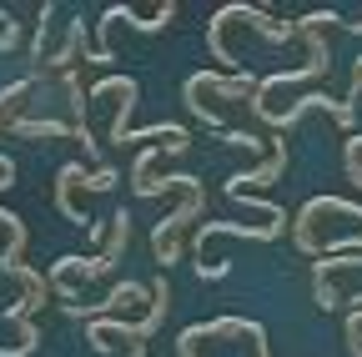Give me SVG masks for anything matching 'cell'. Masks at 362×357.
Here are the masks:
<instances>
[{"mask_svg":"<svg viewBox=\"0 0 362 357\" xmlns=\"http://www.w3.org/2000/svg\"><path fill=\"white\" fill-rule=\"evenodd\" d=\"M252 91H257L252 76H216V71H197V76H187V86H181L187 111L211 131H226V121H221V111L211 101H252Z\"/></svg>","mask_w":362,"mask_h":357,"instance_id":"6da1fadb","label":"cell"},{"mask_svg":"<svg viewBox=\"0 0 362 357\" xmlns=\"http://www.w3.org/2000/svg\"><path fill=\"white\" fill-rule=\"evenodd\" d=\"M247 106H252V116H257L262 126H272V131H287V126H297L307 111H327L337 126H352V106H347V101H332V96H322V91L302 96L292 111H267V106H257V101H247Z\"/></svg>","mask_w":362,"mask_h":357,"instance_id":"7a4b0ae2","label":"cell"},{"mask_svg":"<svg viewBox=\"0 0 362 357\" xmlns=\"http://www.w3.org/2000/svg\"><path fill=\"white\" fill-rule=\"evenodd\" d=\"M81 182H86V166H81V161H66V166L56 171L51 201H56V211H61V216L71 221V227H86V232H90V216H86V211H76V201H71V192H76Z\"/></svg>","mask_w":362,"mask_h":357,"instance_id":"3957f363","label":"cell"},{"mask_svg":"<svg viewBox=\"0 0 362 357\" xmlns=\"http://www.w3.org/2000/svg\"><path fill=\"white\" fill-rule=\"evenodd\" d=\"M76 56H90V46H86V21H66V40L45 56V66H51V71H76Z\"/></svg>","mask_w":362,"mask_h":357,"instance_id":"277c9868","label":"cell"},{"mask_svg":"<svg viewBox=\"0 0 362 357\" xmlns=\"http://www.w3.org/2000/svg\"><path fill=\"white\" fill-rule=\"evenodd\" d=\"M126 247H131V206H121V211L111 216V227H106V262L121 267Z\"/></svg>","mask_w":362,"mask_h":357,"instance_id":"5b68a950","label":"cell"},{"mask_svg":"<svg viewBox=\"0 0 362 357\" xmlns=\"http://www.w3.org/2000/svg\"><path fill=\"white\" fill-rule=\"evenodd\" d=\"M30 91H35V76H21V81H11V86H0V126H6V121L25 106Z\"/></svg>","mask_w":362,"mask_h":357,"instance_id":"8992f818","label":"cell"},{"mask_svg":"<svg viewBox=\"0 0 362 357\" xmlns=\"http://www.w3.org/2000/svg\"><path fill=\"white\" fill-rule=\"evenodd\" d=\"M226 197H232L237 206H252V211H262V216H267V227H287V211H282L277 201H262L257 192H226Z\"/></svg>","mask_w":362,"mask_h":357,"instance_id":"52a82bcc","label":"cell"},{"mask_svg":"<svg viewBox=\"0 0 362 357\" xmlns=\"http://www.w3.org/2000/svg\"><path fill=\"white\" fill-rule=\"evenodd\" d=\"M51 21H56V6H40V25H35V40H30L35 66H45V56H51Z\"/></svg>","mask_w":362,"mask_h":357,"instance_id":"ba28073f","label":"cell"},{"mask_svg":"<svg viewBox=\"0 0 362 357\" xmlns=\"http://www.w3.org/2000/svg\"><path fill=\"white\" fill-rule=\"evenodd\" d=\"M116 182H121V176H116V166H106V161H101L96 171L86 166V182H81V187H86V192H111Z\"/></svg>","mask_w":362,"mask_h":357,"instance_id":"9c48e42d","label":"cell"},{"mask_svg":"<svg viewBox=\"0 0 362 357\" xmlns=\"http://www.w3.org/2000/svg\"><path fill=\"white\" fill-rule=\"evenodd\" d=\"M221 141H226V146H237V151H252V156L267 146V136H252V131H226Z\"/></svg>","mask_w":362,"mask_h":357,"instance_id":"30bf717a","label":"cell"},{"mask_svg":"<svg viewBox=\"0 0 362 357\" xmlns=\"http://www.w3.org/2000/svg\"><path fill=\"white\" fill-rule=\"evenodd\" d=\"M16 46H21V21H6V25H0V56L16 51Z\"/></svg>","mask_w":362,"mask_h":357,"instance_id":"8fae6325","label":"cell"},{"mask_svg":"<svg viewBox=\"0 0 362 357\" xmlns=\"http://www.w3.org/2000/svg\"><path fill=\"white\" fill-rule=\"evenodd\" d=\"M357 96H362V56L352 61V86H347V106H352Z\"/></svg>","mask_w":362,"mask_h":357,"instance_id":"7c38bea8","label":"cell"},{"mask_svg":"<svg viewBox=\"0 0 362 357\" xmlns=\"http://www.w3.org/2000/svg\"><path fill=\"white\" fill-rule=\"evenodd\" d=\"M11 182H16V161H11L6 151H0V192H6Z\"/></svg>","mask_w":362,"mask_h":357,"instance_id":"4fadbf2b","label":"cell"},{"mask_svg":"<svg viewBox=\"0 0 362 357\" xmlns=\"http://www.w3.org/2000/svg\"><path fill=\"white\" fill-rule=\"evenodd\" d=\"M131 357H146V347H141V342H131Z\"/></svg>","mask_w":362,"mask_h":357,"instance_id":"5bb4252c","label":"cell"}]
</instances>
